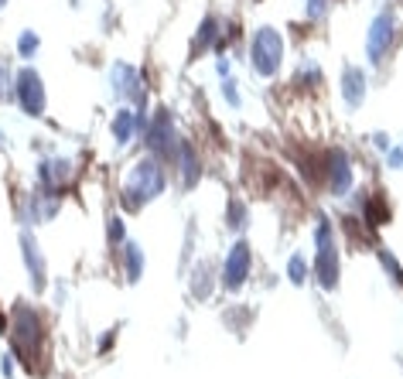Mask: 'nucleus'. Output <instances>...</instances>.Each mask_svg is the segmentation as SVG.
Masks as SVG:
<instances>
[{
  "label": "nucleus",
  "mask_w": 403,
  "mask_h": 379,
  "mask_svg": "<svg viewBox=\"0 0 403 379\" xmlns=\"http://www.w3.org/2000/svg\"><path fill=\"white\" fill-rule=\"evenodd\" d=\"M109 86L113 96L120 102H137V106H147V86H144V72L130 62H113L109 69Z\"/></svg>",
  "instance_id": "0eeeda50"
},
{
  "label": "nucleus",
  "mask_w": 403,
  "mask_h": 379,
  "mask_svg": "<svg viewBox=\"0 0 403 379\" xmlns=\"http://www.w3.org/2000/svg\"><path fill=\"white\" fill-rule=\"evenodd\" d=\"M0 376H3V379H14V376H17V356H14L10 349L0 356Z\"/></svg>",
  "instance_id": "5701e85b"
},
{
  "label": "nucleus",
  "mask_w": 403,
  "mask_h": 379,
  "mask_svg": "<svg viewBox=\"0 0 403 379\" xmlns=\"http://www.w3.org/2000/svg\"><path fill=\"white\" fill-rule=\"evenodd\" d=\"M222 83V96H226V102L229 106H239V89H236V79L232 76H226V79H219Z\"/></svg>",
  "instance_id": "393cba45"
},
{
  "label": "nucleus",
  "mask_w": 403,
  "mask_h": 379,
  "mask_svg": "<svg viewBox=\"0 0 403 379\" xmlns=\"http://www.w3.org/2000/svg\"><path fill=\"white\" fill-rule=\"evenodd\" d=\"M171 168H178V182H182V188H195L199 185V154L192 151V144L188 140H182V147H178V158H175V164Z\"/></svg>",
  "instance_id": "f8f14e48"
},
{
  "label": "nucleus",
  "mask_w": 403,
  "mask_h": 379,
  "mask_svg": "<svg viewBox=\"0 0 403 379\" xmlns=\"http://www.w3.org/2000/svg\"><path fill=\"white\" fill-rule=\"evenodd\" d=\"M287 277H291V284L294 287H304V281H307V263H304L301 253H294V257H291V263H287Z\"/></svg>",
  "instance_id": "412c9836"
},
{
  "label": "nucleus",
  "mask_w": 403,
  "mask_h": 379,
  "mask_svg": "<svg viewBox=\"0 0 403 379\" xmlns=\"http://www.w3.org/2000/svg\"><path fill=\"white\" fill-rule=\"evenodd\" d=\"M38 52H41V38H38V31L24 28V31L17 34V55H21L24 62H31V58H34Z\"/></svg>",
  "instance_id": "f3484780"
},
{
  "label": "nucleus",
  "mask_w": 403,
  "mask_h": 379,
  "mask_svg": "<svg viewBox=\"0 0 403 379\" xmlns=\"http://www.w3.org/2000/svg\"><path fill=\"white\" fill-rule=\"evenodd\" d=\"M222 41V24H219V17H205L199 24V31H195V38H192V58H199V55H205L208 48H215Z\"/></svg>",
  "instance_id": "ddd939ff"
},
{
  "label": "nucleus",
  "mask_w": 403,
  "mask_h": 379,
  "mask_svg": "<svg viewBox=\"0 0 403 379\" xmlns=\"http://www.w3.org/2000/svg\"><path fill=\"white\" fill-rule=\"evenodd\" d=\"M307 14H311V21H321L325 17V0H307Z\"/></svg>",
  "instance_id": "a878e982"
},
{
  "label": "nucleus",
  "mask_w": 403,
  "mask_h": 379,
  "mask_svg": "<svg viewBox=\"0 0 403 379\" xmlns=\"http://www.w3.org/2000/svg\"><path fill=\"white\" fill-rule=\"evenodd\" d=\"M109 133H113L116 144H130V140L137 137V130H133V113H130V109H116L113 120H109Z\"/></svg>",
  "instance_id": "2eb2a0df"
},
{
  "label": "nucleus",
  "mask_w": 403,
  "mask_h": 379,
  "mask_svg": "<svg viewBox=\"0 0 403 379\" xmlns=\"http://www.w3.org/2000/svg\"><path fill=\"white\" fill-rule=\"evenodd\" d=\"M7 3H10V0H0V10H3V7H7Z\"/></svg>",
  "instance_id": "cd10ccee"
},
{
  "label": "nucleus",
  "mask_w": 403,
  "mask_h": 379,
  "mask_svg": "<svg viewBox=\"0 0 403 379\" xmlns=\"http://www.w3.org/2000/svg\"><path fill=\"white\" fill-rule=\"evenodd\" d=\"M342 96H345L349 106H359L366 99V76L359 69H352V65L342 72Z\"/></svg>",
  "instance_id": "4468645a"
},
{
  "label": "nucleus",
  "mask_w": 403,
  "mask_h": 379,
  "mask_svg": "<svg viewBox=\"0 0 403 379\" xmlns=\"http://www.w3.org/2000/svg\"><path fill=\"white\" fill-rule=\"evenodd\" d=\"M164 188H168V171H164V164H161L154 154H147V158H140V161L130 168V175L123 178L120 198H123V205H127L130 212H140V208L151 205L157 195H164Z\"/></svg>",
  "instance_id": "f03ea898"
},
{
  "label": "nucleus",
  "mask_w": 403,
  "mask_h": 379,
  "mask_svg": "<svg viewBox=\"0 0 403 379\" xmlns=\"http://www.w3.org/2000/svg\"><path fill=\"white\" fill-rule=\"evenodd\" d=\"M281 62H284V34L270 24L257 28L253 38H250V65L257 76L270 79L281 72Z\"/></svg>",
  "instance_id": "7ed1b4c3"
},
{
  "label": "nucleus",
  "mask_w": 403,
  "mask_h": 379,
  "mask_svg": "<svg viewBox=\"0 0 403 379\" xmlns=\"http://www.w3.org/2000/svg\"><path fill=\"white\" fill-rule=\"evenodd\" d=\"M41 349H45V321H41V311L31 307L28 301H17L10 307V352L28 369H34Z\"/></svg>",
  "instance_id": "f257e3e1"
},
{
  "label": "nucleus",
  "mask_w": 403,
  "mask_h": 379,
  "mask_svg": "<svg viewBox=\"0 0 403 379\" xmlns=\"http://www.w3.org/2000/svg\"><path fill=\"white\" fill-rule=\"evenodd\" d=\"M393 31H397L393 14H390V10H383V14L373 21V28H369V41H366V55H369V62H383V55H386V52H390V45H393Z\"/></svg>",
  "instance_id": "9d476101"
},
{
  "label": "nucleus",
  "mask_w": 403,
  "mask_h": 379,
  "mask_svg": "<svg viewBox=\"0 0 403 379\" xmlns=\"http://www.w3.org/2000/svg\"><path fill=\"white\" fill-rule=\"evenodd\" d=\"M226 226H229L232 232H243V229H246V205H243L239 198H232V202H229V212H226Z\"/></svg>",
  "instance_id": "a211bd4d"
},
{
  "label": "nucleus",
  "mask_w": 403,
  "mask_h": 379,
  "mask_svg": "<svg viewBox=\"0 0 403 379\" xmlns=\"http://www.w3.org/2000/svg\"><path fill=\"white\" fill-rule=\"evenodd\" d=\"M17 215H21V222H24L28 229H34V226H41V222H52V219L58 215V191H48V188H38V185H34V188L21 198Z\"/></svg>",
  "instance_id": "1a4fd4ad"
},
{
  "label": "nucleus",
  "mask_w": 403,
  "mask_h": 379,
  "mask_svg": "<svg viewBox=\"0 0 403 379\" xmlns=\"http://www.w3.org/2000/svg\"><path fill=\"white\" fill-rule=\"evenodd\" d=\"M192 290H195L199 297H208V294H212V274H208V267H199V274H192Z\"/></svg>",
  "instance_id": "4be33fe9"
},
{
  "label": "nucleus",
  "mask_w": 403,
  "mask_h": 379,
  "mask_svg": "<svg viewBox=\"0 0 403 379\" xmlns=\"http://www.w3.org/2000/svg\"><path fill=\"white\" fill-rule=\"evenodd\" d=\"M380 260H383V270H390V274H393V281L403 284V270H400V263H397V257L383 250V253H380Z\"/></svg>",
  "instance_id": "b1692460"
},
{
  "label": "nucleus",
  "mask_w": 403,
  "mask_h": 379,
  "mask_svg": "<svg viewBox=\"0 0 403 379\" xmlns=\"http://www.w3.org/2000/svg\"><path fill=\"white\" fill-rule=\"evenodd\" d=\"M390 164H393V168H403V151H393V154H390Z\"/></svg>",
  "instance_id": "bb28decb"
},
{
  "label": "nucleus",
  "mask_w": 403,
  "mask_h": 379,
  "mask_svg": "<svg viewBox=\"0 0 403 379\" xmlns=\"http://www.w3.org/2000/svg\"><path fill=\"white\" fill-rule=\"evenodd\" d=\"M0 99L7 102V99H14V69H10V62L0 55Z\"/></svg>",
  "instance_id": "aec40b11"
},
{
  "label": "nucleus",
  "mask_w": 403,
  "mask_h": 379,
  "mask_svg": "<svg viewBox=\"0 0 403 379\" xmlns=\"http://www.w3.org/2000/svg\"><path fill=\"white\" fill-rule=\"evenodd\" d=\"M17 246H21V260H24V270H28L31 294H45V287H48V263H45V253H41V246H38V236H34L28 226L21 229Z\"/></svg>",
  "instance_id": "6e6552de"
},
{
  "label": "nucleus",
  "mask_w": 403,
  "mask_h": 379,
  "mask_svg": "<svg viewBox=\"0 0 403 379\" xmlns=\"http://www.w3.org/2000/svg\"><path fill=\"white\" fill-rule=\"evenodd\" d=\"M14 102L24 116L31 120H41L45 116V106H48V93H45V83L38 76L34 65H24L14 72Z\"/></svg>",
  "instance_id": "20e7f679"
},
{
  "label": "nucleus",
  "mask_w": 403,
  "mask_h": 379,
  "mask_svg": "<svg viewBox=\"0 0 403 379\" xmlns=\"http://www.w3.org/2000/svg\"><path fill=\"white\" fill-rule=\"evenodd\" d=\"M123 267H127V284H140V277H144V250L137 243H123Z\"/></svg>",
  "instance_id": "dca6fc26"
},
{
  "label": "nucleus",
  "mask_w": 403,
  "mask_h": 379,
  "mask_svg": "<svg viewBox=\"0 0 403 379\" xmlns=\"http://www.w3.org/2000/svg\"><path fill=\"white\" fill-rule=\"evenodd\" d=\"M250 270H253V250H250L246 239H236V243L229 246L226 260H222V270H219V284H222V290L239 294L243 284L250 281Z\"/></svg>",
  "instance_id": "423d86ee"
},
{
  "label": "nucleus",
  "mask_w": 403,
  "mask_h": 379,
  "mask_svg": "<svg viewBox=\"0 0 403 379\" xmlns=\"http://www.w3.org/2000/svg\"><path fill=\"white\" fill-rule=\"evenodd\" d=\"M314 243H318V257H314L318 284H321V290H335L338 287V250H335V232H331V222L328 219L318 222Z\"/></svg>",
  "instance_id": "39448f33"
},
{
  "label": "nucleus",
  "mask_w": 403,
  "mask_h": 379,
  "mask_svg": "<svg viewBox=\"0 0 403 379\" xmlns=\"http://www.w3.org/2000/svg\"><path fill=\"white\" fill-rule=\"evenodd\" d=\"M106 239H109V246H123L127 243V226H123V219L116 212L106 219Z\"/></svg>",
  "instance_id": "6ab92c4d"
},
{
  "label": "nucleus",
  "mask_w": 403,
  "mask_h": 379,
  "mask_svg": "<svg viewBox=\"0 0 403 379\" xmlns=\"http://www.w3.org/2000/svg\"><path fill=\"white\" fill-rule=\"evenodd\" d=\"M325 185L331 195H345L352 188V164L342 151H331L328 154V171H325Z\"/></svg>",
  "instance_id": "9b49d317"
}]
</instances>
